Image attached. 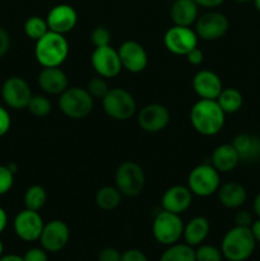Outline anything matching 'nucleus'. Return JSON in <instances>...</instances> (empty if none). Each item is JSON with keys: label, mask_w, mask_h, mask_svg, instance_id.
<instances>
[{"label": "nucleus", "mask_w": 260, "mask_h": 261, "mask_svg": "<svg viewBox=\"0 0 260 261\" xmlns=\"http://www.w3.org/2000/svg\"><path fill=\"white\" fill-rule=\"evenodd\" d=\"M254 5H255V8H256L257 12L260 13V0H254Z\"/></svg>", "instance_id": "8fccbe9b"}, {"label": "nucleus", "mask_w": 260, "mask_h": 261, "mask_svg": "<svg viewBox=\"0 0 260 261\" xmlns=\"http://www.w3.org/2000/svg\"><path fill=\"white\" fill-rule=\"evenodd\" d=\"M70 240V229L64 221L53 219L45 223L40 236L41 247L47 252H59L68 245Z\"/></svg>", "instance_id": "4468645a"}, {"label": "nucleus", "mask_w": 260, "mask_h": 261, "mask_svg": "<svg viewBox=\"0 0 260 261\" xmlns=\"http://www.w3.org/2000/svg\"><path fill=\"white\" fill-rule=\"evenodd\" d=\"M93 106L94 98L81 87H68L59 97V109L69 119H84L91 114Z\"/></svg>", "instance_id": "20e7f679"}, {"label": "nucleus", "mask_w": 260, "mask_h": 261, "mask_svg": "<svg viewBox=\"0 0 260 261\" xmlns=\"http://www.w3.org/2000/svg\"><path fill=\"white\" fill-rule=\"evenodd\" d=\"M115 185L122 195L135 198L140 195L144 189V171L137 162L133 161L122 162L115 172Z\"/></svg>", "instance_id": "6e6552de"}, {"label": "nucleus", "mask_w": 260, "mask_h": 261, "mask_svg": "<svg viewBox=\"0 0 260 261\" xmlns=\"http://www.w3.org/2000/svg\"><path fill=\"white\" fill-rule=\"evenodd\" d=\"M211 163L219 173H228L233 171L240 163L239 153L232 143H224L213 150Z\"/></svg>", "instance_id": "5701e85b"}, {"label": "nucleus", "mask_w": 260, "mask_h": 261, "mask_svg": "<svg viewBox=\"0 0 260 261\" xmlns=\"http://www.w3.org/2000/svg\"><path fill=\"white\" fill-rule=\"evenodd\" d=\"M47 200V193L41 185H32L25 190L23 201H24L25 209L38 212L43 208Z\"/></svg>", "instance_id": "c85d7f7f"}, {"label": "nucleus", "mask_w": 260, "mask_h": 261, "mask_svg": "<svg viewBox=\"0 0 260 261\" xmlns=\"http://www.w3.org/2000/svg\"><path fill=\"white\" fill-rule=\"evenodd\" d=\"M221 109L226 115L236 114L240 111L244 105V97L242 93L236 88H223L219 93L218 98L216 99Z\"/></svg>", "instance_id": "bb28decb"}, {"label": "nucleus", "mask_w": 260, "mask_h": 261, "mask_svg": "<svg viewBox=\"0 0 260 261\" xmlns=\"http://www.w3.org/2000/svg\"><path fill=\"white\" fill-rule=\"evenodd\" d=\"M199 7L208 8V9H213V8L219 7V5L223 4L226 0H194Z\"/></svg>", "instance_id": "37998d69"}, {"label": "nucleus", "mask_w": 260, "mask_h": 261, "mask_svg": "<svg viewBox=\"0 0 260 261\" xmlns=\"http://www.w3.org/2000/svg\"><path fill=\"white\" fill-rule=\"evenodd\" d=\"M252 209H254V213L257 218H260V193L255 196L254 203H252Z\"/></svg>", "instance_id": "de8ad7c7"}, {"label": "nucleus", "mask_w": 260, "mask_h": 261, "mask_svg": "<svg viewBox=\"0 0 260 261\" xmlns=\"http://www.w3.org/2000/svg\"><path fill=\"white\" fill-rule=\"evenodd\" d=\"M32 96L30 84L22 76H10L2 86V96L0 97L3 98L4 103L12 110L27 109Z\"/></svg>", "instance_id": "9d476101"}, {"label": "nucleus", "mask_w": 260, "mask_h": 261, "mask_svg": "<svg viewBox=\"0 0 260 261\" xmlns=\"http://www.w3.org/2000/svg\"><path fill=\"white\" fill-rule=\"evenodd\" d=\"M218 200L224 208L237 209L245 204L247 199V191L244 186L236 181H229L219 186Z\"/></svg>", "instance_id": "b1692460"}, {"label": "nucleus", "mask_w": 260, "mask_h": 261, "mask_svg": "<svg viewBox=\"0 0 260 261\" xmlns=\"http://www.w3.org/2000/svg\"><path fill=\"white\" fill-rule=\"evenodd\" d=\"M121 261H149L147 255L138 249H129L122 252Z\"/></svg>", "instance_id": "58836bf2"}, {"label": "nucleus", "mask_w": 260, "mask_h": 261, "mask_svg": "<svg viewBox=\"0 0 260 261\" xmlns=\"http://www.w3.org/2000/svg\"><path fill=\"white\" fill-rule=\"evenodd\" d=\"M198 38L195 30H191V27L173 24L166 31L163 43L173 55L186 56L193 48L198 47Z\"/></svg>", "instance_id": "1a4fd4ad"}, {"label": "nucleus", "mask_w": 260, "mask_h": 261, "mask_svg": "<svg viewBox=\"0 0 260 261\" xmlns=\"http://www.w3.org/2000/svg\"><path fill=\"white\" fill-rule=\"evenodd\" d=\"M10 48V36L3 27H0V59L4 58Z\"/></svg>", "instance_id": "ea45409f"}, {"label": "nucleus", "mask_w": 260, "mask_h": 261, "mask_svg": "<svg viewBox=\"0 0 260 261\" xmlns=\"http://www.w3.org/2000/svg\"><path fill=\"white\" fill-rule=\"evenodd\" d=\"M251 232L254 234V239L256 241V244H260V218H257L256 221L252 222L251 224Z\"/></svg>", "instance_id": "c03bdc74"}, {"label": "nucleus", "mask_w": 260, "mask_h": 261, "mask_svg": "<svg viewBox=\"0 0 260 261\" xmlns=\"http://www.w3.org/2000/svg\"><path fill=\"white\" fill-rule=\"evenodd\" d=\"M105 114L116 121H126L137 112V102L130 92L124 88H110L102 98Z\"/></svg>", "instance_id": "423d86ee"}, {"label": "nucleus", "mask_w": 260, "mask_h": 261, "mask_svg": "<svg viewBox=\"0 0 260 261\" xmlns=\"http://www.w3.org/2000/svg\"><path fill=\"white\" fill-rule=\"evenodd\" d=\"M170 15L175 25L191 27L199 17V5L194 0H175Z\"/></svg>", "instance_id": "4be33fe9"}, {"label": "nucleus", "mask_w": 260, "mask_h": 261, "mask_svg": "<svg viewBox=\"0 0 260 261\" xmlns=\"http://www.w3.org/2000/svg\"><path fill=\"white\" fill-rule=\"evenodd\" d=\"M46 22L50 31L66 35L75 28L78 23V13L71 5L59 4L51 8L46 17Z\"/></svg>", "instance_id": "f3484780"}, {"label": "nucleus", "mask_w": 260, "mask_h": 261, "mask_svg": "<svg viewBox=\"0 0 260 261\" xmlns=\"http://www.w3.org/2000/svg\"><path fill=\"white\" fill-rule=\"evenodd\" d=\"M122 194L120 193L116 186H103L98 189L94 195V201L99 209L105 212H110L116 209L121 204Z\"/></svg>", "instance_id": "a878e982"}, {"label": "nucleus", "mask_w": 260, "mask_h": 261, "mask_svg": "<svg viewBox=\"0 0 260 261\" xmlns=\"http://www.w3.org/2000/svg\"><path fill=\"white\" fill-rule=\"evenodd\" d=\"M91 64L97 75L105 79L115 78L122 70L119 53L111 45L94 47L91 56Z\"/></svg>", "instance_id": "f8f14e48"}, {"label": "nucleus", "mask_w": 260, "mask_h": 261, "mask_svg": "<svg viewBox=\"0 0 260 261\" xmlns=\"http://www.w3.org/2000/svg\"><path fill=\"white\" fill-rule=\"evenodd\" d=\"M235 2H239V3H246V2H250V0H235Z\"/></svg>", "instance_id": "3c124183"}, {"label": "nucleus", "mask_w": 260, "mask_h": 261, "mask_svg": "<svg viewBox=\"0 0 260 261\" xmlns=\"http://www.w3.org/2000/svg\"><path fill=\"white\" fill-rule=\"evenodd\" d=\"M232 145L239 153L240 161L256 162L260 160V137L241 133L232 139Z\"/></svg>", "instance_id": "412c9836"}, {"label": "nucleus", "mask_w": 260, "mask_h": 261, "mask_svg": "<svg viewBox=\"0 0 260 261\" xmlns=\"http://www.w3.org/2000/svg\"><path fill=\"white\" fill-rule=\"evenodd\" d=\"M14 185V173L8 166L0 165V196L5 195L12 190Z\"/></svg>", "instance_id": "f704fd0d"}, {"label": "nucleus", "mask_w": 260, "mask_h": 261, "mask_svg": "<svg viewBox=\"0 0 260 261\" xmlns=\"http://www.w3.org/2000/svg\"><path fill=\"white\" fill-rule=\"evenodd\" d=\"M184 222L180 214L162 211L154 217L152 233L155 241L163 246H170L180 241L184 234Z\"/></svg>", "instance_id": "0eeeda50"}, {"label": "nucleus", "mask_w": 260, "mask_h": 261, "mask_svg": "<svg viewBox=\"0 0 260 261\" xmlns=\"http://www.w3.org/2000/svg\"><path fill=\"white\" fill-rule=\"evenodd\" d=\"M10 126H12V117L9 111L0 105V138L9 132Z\"/></svg>", "instance_id": "4c0bfd02"}, {"label": "nucleus", "mask_w": 260, "mask_h": 261, "mask_svg": "<svg viewBox=\"0 0 260 261\" xmlns=\"http://www.w3.org/2000/svg\"><path fill=\"white\" fill-rule=\"evenodd\" d=\"M209 231H211V223L205 217H194L188 223L184 226V240L185 244L190 245L193 247H198L199 245L203 244L208 237Z\"/></svg>", "instance_id": "393cba45"}, {"label": "nucleus", "mask_w": 260, "mask_h": 261, "mask_svg": "<svg viewBox=\"0 0 260 261\" xmlns=\"http://www.w3.org/2000/svg\"><path fill=\"white\" fill-rule=\"evenodd\" d=\"M0 261H24V259H23V256H20V255L8 254L0 256Z\"/></svg>", "instance_id": "49530a36"}, {"label": "nucleus", "mask_w": 260, "mask_h": 261, "mask_svg": "<svg viewBox=\"0 0 260 261\" xmlns=\"http://www.w3.org/2000/svg\"><path fill=\"white\" fill-rule=\"evenodd\" d=\"M160 261H196L195 249L188 244L170 245L162 252Z\"/></svg>", "instance_id": "cd10ccee"}, {"label": "nucleus", "mask_w": 260, "mask_h": 261, "mask_svg": "<svg viewBox=\"0 0 260 261\" xmlns=\"http://www.w3.org/2000/svg\"><path fill=\"white\" fill-rule=\"evenodd\" d=\"M221 186V173L212 163H201L194 167L188 176V188L193 195L208 198L218 191Z\"/></svg>", "instance_id": "39448f33"}, {"label": "nucleus", "mask_w": 260, "mask_h": 261, "mask_svg": "<svg viewBox=\"0 0 260 261\" xmlns=\"http://www.w3.org/2000/svg\"><path fill=\"white\" fill-rule=\"evenodd\" d=\"M122 252H120L116 247H105L98 252L97 261H121Z\"/></svg>", "instance_id": "c9c22d12"}, {"label": "nucleus", "mask_w": 260, "mask_h": 261, "mask_svg": "<svg viewBox=\"0 0 260 261\" xmlns=\"http://www.w3.org/2000/svg\"><path fill=\"white\" fill-rule=\"evenodd\" d=\"M23 259L24 261H48V255L42 247H33L25 251Z\"/></svg>", "instance_id": "e433bc0d"}, {"label": "nucleus", "mask_w": 260, "mask_h": 261, "mask_svg": "<svg viewBox=\"0 0 260 261\" xmlns=\"http://www.w3.org/2000/svg\"><path fill=\"white\" fill-rule=\"evenodd\" d=\"M7 226H8V214L7 212H5V209L0 206V234L5 231Z\"/></svg>", "instance_id": "a18cd8bd"}, {"label": "nucleus", "mask_w": 260, "mask_h": 261, "mask_svg": "<svg viewBox=\"0 0 260 261\" xmlns=\"http://www.w3.org/2000/svg\"><path fill=\"white\" fill-rule=\"evenodd\" d=\"M195 259L196 261H222L223 255L218 247L213 246V245L201 244L195 250Z\"/></svg>", "instance_id": "2f4dec72"}, {"label": "nucleus", "mask_w": 260, "mask_h": 261, "mask_svg": "<svg viewBox=\"0 0 260 261\" xmlns=\"http://www.w3.org/2000/svg\"><path fill=\"white\" fill-rule=\"evenodd\" d=\"M256 241L250 227L235 226L228 229L221 242L223 259L228 261H246L254 254Z\"/></svg>", "instance_id": "7ed1b4c3"}, {"label": "nucleus", "mask_w": 260, "mask_h": 261, "mask_svg": "<svg viewBox=\"0 0 260 261\" xmlns=\"http://www.w3.org/2000/svg\"><path fill=\"white\" fill-rule=\"evenodd\" d=\"M190 122L196 133L213 137L221 133L226 124V114L216 99H199L190 110Z\"/></svg>", "instance_id": "f257e3e1"}, {"label": "nucleus", "mask_w": 260, "mask_h": 261, "mask_svg": "<svg viewBox=\"0 0 260 261\" xmlns=\"http://www.w3.org/2000/svg\"><path fill=\"white\" fill-rule=\"evenodd\" d=\"M4 255V244H3V241L0 240V256H3Z\"/></svg>", "instance_id": "09e8293b"}, {"label": "nucleus", "mask_w": 260, "mask_h": 261, "mask_svg": "<svg viewBox=\"0 0 260 261\" xmlns=\"http://www.w3.org/2000/svg\"><path fill=\"white\" fill-rule=\"evenodd\" d=\"M27 109L33 116L45 117L51 112V102L43 94H33Z\"/></svg>", "instance_id": "7c9ffc66"}, {"label": "nucleus", "mask_w": 260, "mask_h": 261, "mask_svg": "<svg viewBox=\"0 0 260 261\" xmlns=\"http://www.w3.org/2000/svg\"><path fill=\"white\" fill-rule=\"evenodd\" d=\"M86 89L88 91V93L93 97V98L102 99L105 96H106L107 92L110 91V87H109V83L106 82V79L97 75L94 76V78H92L91 81L87 83Z\"/></svg>", "instance_id": "473e14b6"}, {"label": "nucleus", "mask_w": 260, "mask_h": 261, "mask_svg": "<svg viewBox=\"0 0 260 261\" xmlns=\"http://www.w3.org/2000/svg\"><path fill=\"white\" fill-rule=\"evenodd\" d=\"M0 96H2V86H0Z\"/></svg>", "instance_id": "603ef678"}, {"label": "nucleus", "mask_w": 260, "mask_h": 261, "mask_svg": "<svg viewBox=\"0 0 260 261\" xmlns=\"http://www.w3.org/2000/svg\"><path fill=\"white\" fill-rule=\"evenodd\" d=\"M191 86L201 99H217L223 89V83L218 74L208 69L199 70L194 75Z\"/></svg>", "instance_id": "a211bd4d"}, {"label": "nucleus", "mask_w": 260, "mask_h": 261, "mask_svg": "<svg viewBox=\"0 0 260 261\" xmlns=\"http://www.w3.org/2000/svg\"><path fill=\"white\" fill-rule=\"evenodd\" d=\"M25 36L33 41L40 40L42 36H45L48 32V25L46 22V18L38 17V15H32L28 18L23 25Z\"/></svg>", "instance_id": "c756f323"}, {"label": "nucleus", "mask_w": 260, "mask_h": 261, "mask_svg": "<svg viewBox=\"0 0 260 261\" xmlns=\"http://www.w3.org/2000/svg\"><path fill=\"white\" fill-rule=\"evenodd\" d=\"M91 40L94 47H102V46H109L111 42V32L106 27H96L91 33Z\"/></svg>", "instance_id": "72a5a7b5"}, {"label": "nucleus", "mask_w": 260, "mask_h": 261, "mask_svg": "<svg viewBox=\"0 0 260 261\" xmlns=\"http://www.w3.org/2000/svg\"><path fill=\"white\" fill-rule=\"evenodd\" d=\"M229 28L228 18L221 12L211 10L199 15L195 22V32L204 41H216L222 38Z\"/></svg>", "instance_id": "9b49d317"}, {"label": "nucleus", "mask_w": 260, "mask_h": 261, "mask_svg": "<svg viewBox=\"0 0 260 261\" xmlns=\"http://www.w3.org/2000/svg\"><path fill=\"white\" fill-rule=\"evenodd\" d=\"M186 59L191 65H200L204 60V54L200 48L195 47L186 55Z\"/></svg>", "instance_id": "79ce46f5"}, {"label": "nucleus", "mask_w": 260, "mask_h": 261, "mask_svg": "<svg viewBox=\"0 0 260 261\" xmlns=\"http://www.w3.org/2000/svg\"><path fill=\"white\" fill-rule=\"evenodd\" d=\"M69 56V42L65 35L48 31L36 41L35 58L42 68L61 66Z\"/></svg>", "instance_id": "f03ea898"}, {"label": "nucleus", "mask_w": 260, "mask_h": 261, "mask_svg": "<svg viewBox=\"0 0 260 261\" xmlns=\"http://www.w3.org/2000/svg\"><path fill=\"white\" fill-rule=\"evenodd\" d=\"M191 203H193V193L188 186L173 185L168 188L162 195L163 211L180 216L190 208Z\"/></svg>", "instance_id": "6ab92c4d"}, {"label": "nucleus", "mask_w": 260, "mask_h": 261, "mask_svg": "<svg viewBox=\"0 0 260 261\" xmlns=\"http://www.w3.org/2000/svg\"><path fill=\"white\" fill-rule=\"evenodd\" d=\"M122 69L130 73H140L148 65V54L143 45L133 40L124 41L117 48Z\"/></svg>", "instance_id": "dca6fc26"}, {"label": "nucleus", "mask_w": 260, "mask_h": 261, "mask_svg": "<svg viewBox=\"0 0 260 261\" xmlns=\"http://www.w3.org/2000/svg\"><path fill=\"white\" fill-rule=\"evenodd\" d=\"M235 222L236 226L240 227H251L252 224V216L247 211H240L239 213L235 216Z\"/></svg>", "instance_id": "a19ab883"}, {"label": "nucleus", "mask_w": 260, "mask_h": 261, "mask_svg": "<svg viewBox=\"0 0 260 261\" xmlns=\"http://www.w3.org/2000/svg\"><path fill=\"white\" fill-rule=\"evenodd\" d=\"M138 125L145 133H160L168 126L171 120L167 107L161 103H149L143 107L138 114Z\"/></svg>", "instance_id": "2eb2a0df"}, {"label": "nucleus", "mask_w": 260, "mask_h": 261, "mask_svg": "<svg viewBox=\"0 0 260 261\" xmlns=\"http://www.w3.org/2000/svg\"><path fill=\"white\" fill-rule=\"evenodd\" d=\"M38 86L45 93L60 96L69 87V79L65 71L60 66L56 68H43L38 74Z\"/></svg>", "instance_id": "aec40b11"}, {"label": "nucleus", "mask_w": 260, "mask_h": 261, "mask_svg": "<svg viewBox=\"0 0 260 261\" xmlns=\"http://www.w3.org/2000/svg\"><path fill=\"white\" fill-rule=\"evenodd\" d=\"M45 223L38 212L23 209L13 221V229L18 239L24 242H35L40 240Z\"/></svg>", "instance_id": "ddd939ff"}]
</instances>
